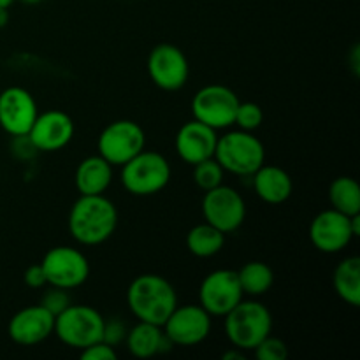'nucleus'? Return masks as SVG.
<instances>
[{"mask_svg": "<svg viewBox=\"0 0 360 360\" xmlns=\"http://www.w3.org/2000/svg\"><path fill=\"white\" fill-rule=\"evenodd\" d=\"M9 23V9L6 7H0V28H4Z\"/></svg>", "mask_w": 360, "mask_h": 360, "instance_id": "nucleus-34", "label": "nucleus"}, {"mask_svg": "<svg viewBox=\"0 0 360 360\" xmlns=\"http://www.w3.org/2000/svg\"><path fill=\"white\" fill-rule=\"evenodd\" d=\"M118 225V210L104 193L79 195L69 213V232L79 245L97 246L108 241Z\"/></svg>", "mask_w": 360, "mask_h": 360, "instance_id": "nucleus-1", "label": "nucleus"}, {"mask_svg": "<svg viewBox=\"0 0 360 360\" xmlns=\"http://www.w3.org/2000/svg\"><path fill=\"white\" fill-rule=\"evenodd\" d=\"M27 136L37 151H60L72 141L74 122L67 112L58 109L39 112Z\"/></svg>", "mask_w": 360, "mask_h": 360, "instance_id": "nucleus-16", "label": "nucleus"}, {"mask_svg": "<svg viewBox=\"0 0 360 360\" xmlns=\"http://www.w3.org/2000/svg\"><path fill=\"white\" fill-rule=\"evenodd\" d=\"M112 181V165L101 155H91L77 165L74 183L79 195H101Z\"/></svg>", "mask_w": 360, "mask_h": 360, "instance_id": "nucleus-21", "label": "nucleus"}, {"mask_svg": "<svg viewBox=\"0 0 360 360\" xmlns=\"http://www.w3.org/2000/svg\"><path fill=\"white\" fill-rule=\"evenodd\" d=\"M174 347H195L211 333V315L200 304L176 306L162 326Z\"/></svg>", "mask_w": 360, "mask_h": 360, "instance_id": "nucleus-12", "label": "nucleus"}, {"mask_svg": "<svg viewBox=\"0 0 360 360\" xmlns=\"http://www.w3.org/2000/svg\"><path fill=\"white\" fill-rule=\"evenodd\" d=\"M21 2H25V4H30V6H34V4H39V2H42V0H21Z\"/></svg>", "mask_w": 360, "mask_h": 360, "instance_id": "nucleus-37", "label": "nucleus"}, {"mask_svg": "<svg viewBox=\"0 0 360 360\" xmlns=\"http://www.w3.org/2000/svg\"><path fill=\"white\" fill-rule=\"evenodd\" d=\"M39 115L34 95L21 86L0 91V127L9 136H27Z\"/></svg>", "mask_w": 360, "mask_h": 360, "instance_id": "nucleus-14", "label": "nucleus"}, {"mask_svg": "<svg viewBox=\"0 0 360 360\" xmlns=\"http://www.w3.org/2000/svg\"><path fill=\"white\" fill-rule=\"evenodd\" d=\"M214 158L225 172L236 176H252L266 162L262 141L246 130H234L218 137Z\"/></svg>", "mask_w": 360, "mask_h": 360, "instance_id": "nucleus-4", "label": "nucleus"}, {"mask_svg": "<svg viewBox=\"0 0 360 360\" xmlns=\"http://www.w3.org/2000/svg\"><path fill=\"white\" fill-rule=\"evenodd\" d=\"M225 245V234L207 221L195 225L186 234V248L193 257L210 259L221 252Z\"/></svg>", "mask_w": 360, "mask_h": 360, "instance_id": "nucleus-23", "label": "nucleus"}, {"mask_svg": "<svg viewBox=\"0 0 360 360\" xmlns=\"http://www.w3.org/2000/svg\"><path fill=\"white\" fill-rule=\"evenodd\" d=\"M224 319L227 340L243 352L255 350L273 329L271 311L259 301H241Z\"/></svg>", "mask_w": 360, "mask_h": 360, "instance_id": "nucleus-3", "label": "nucleus"}, {"mask_svg": "<svg viewBox=\"0 0 360 360\" xmlns=\"http://www.w3.org/2000/svg\"><path fill=\"white\" fill-rule=\"evenodd\" d=\"M217 141V130L197 120H192V122H186L176 134V151L183 162L195 165L214 157Z\"/></svg>", "mask_w": 360, "mask_h": 360, "instance_id": "nucleus-18", "label": "nucleus"}, {"mask_svg": "<svg viewBox=\"0 0 360 360\" xmlns=\"http://www.w3.org/2000/svg\"><path fill=\"white\" fill-rule=\"evenodd\" d=\"M238 271L217 269L207 274L199 287V304L211 316H225L243 301Z\"/></svg>", "mask_w": 360, "mask_h": 360, "instance_id": "nucleus-11", "label": "nucleus"}, {"mask_svg": "<svg viewBox=\"0 0 360 360\" xmlns=\"http://www.w3.org/2000/svg\"><path fill=\"white\" fill-rule=\"evenodd\" d=\"M252 176L257 197L267 204H283L294 192L290 174L276 165H262Z\"/></svg>", "mask_w": 360, "mask_h": 360, "instance_id": "nucleus-19", "label": "nucleus"}, {"mask_svg": "<svg viewBox=\"0 0 360 360\" xmlns=\"http://www.w3.org/2000/svg\"><path fill=\"white\" fill-rule=\"evenodd\" d=\"M262 122L264 112L259 104H255V102H239L234 118V123L239 129L246 130V132H253V130L262 125Z\"/></svg>", "mask_w": 360, "mask_h": 360, "instance_id": "nucleus-27", "label": "nucleus"}, {"mask_svg": "<svg viewBox=\"0 0 360 360\" xmlns=\"http://www.w3.org/2000/svg\"><path fill=\"white\" fill-rule=\"evenodd\" d=\"M238 278L239 285L243 288V294L253 295V297L267 294L274 283L273 269L267 264L259 262V260L245 264L238 271Z\"/></svg>", "mask_w": 360, "mask_h": 360, "instance_id": "nucleus-25", "label": "nucleus"}, {"mask_svg": "<svg viewBox=\"0 0 360 360\" xmlns=\"http://www.w3.org/2000/svg\"><path fill=\"white\" fill-rule=\"evenodd\" d=\"M202 217L210 225L224 234L236 232L246 218L245 199L238 190L227 185H218L207 190L202 199Z\"/></svg>", "mask_w": 360, "mask_h": 360, "instance_id": "nucleus-10", "label": "nucleus"}, {"mask_svg": "<svg viewBox=\"0 0 360 360\" xmlns=\"http://www.w3.org/2000/svg\"><path fill=\"white\" fill-rule=\"evenodd\" d=\"M311 245L322 253H340L354 239L350 217L336 210H326L316 214L309 225Z\"/></svg>", "mask_w": 360, "mask_h": 360, "instance_id": "nucleus-15", "label": "nucleus"}, {"mask_svg": "<svg viewBox=\"0 0 360 360\" xmlns=\"http://www.w3.org/2000/svg\"><path fill=\"white\" fill-rule=\"evenodd\" d=\"M352 63H354V69H355V74H359V63H360V60H359V46H355L354 48V51H352Z\"/></svg>", "mask_w": 360, "mask_h": 360, "instance_id": "nucleus-35", "label": "nucleus"}, {"mask_svg": "<svg viewBox=\"0 0 360 360\" xmlns=\"http://www.w3.org/2000/svg\"><path fill=\"white\" fill-rule=\"evenodd\" d=\"M14 0H0V7H6V9H9L11 6H13Z\"/></svg>", "mask_w": 360, "mask_h": 360, "instance_id": "nucleus-36", "label": "nucleus"}, {"mask_svg": "<svg viewBox=\"0 0 360 360\" xmlns=\"http://www.w3.org/2000/svg\"><path fill=\"white\" fill-rule=\"evenodd\" d=\"M53 327H55V315L42 304H35L20 309L9 320L7 334L16 345L35 347L51 336Z\"/></svg>", "mask_w": 360, "mask_h": 360, "instance_id": "nucleus-17", "label": "nucleus"}, {"mask_svg": "<svg viewBox=\"0 0 360 360\" xmlns=\"http://www.w3.org/2000/svg\"><path fill=\"white\" fill-rule=\"evenodd\" d=\"M224 360H245V352L239 350V348L232 347L231 350H227L224 354V357H221Z\"/></svg>", "mask_w": 360, "mask_h": 360, "instance_id": "nucleus-33", "label": "nucleus"}, {"mask_svg": "<svg viewBox=\"0 0 360 360\" xmlns=\"http://www.w3.org/2000/svg\"><path fill=\"white\" fill-rule=\"evenodd\" d=\"M127 304L139 322L162 327L178 306V294L164 276L141 274L127 288Z\"/></svg>", "mask_w": 360, "mask_h": 360, "instance_id": "nucleus-2", "label": "nucleus"}, {"mask_svg": "<svg viewBox=\"0 0 360 360\" xmlns=\"http://www.w3.org/2000/svg\"><path fill=\"white\" fill-rule=\"evenodd\" d=\"M329 202L333 210L354 217L360 213V186L354 178L340 176L329 186Z\"/></svg>", "mask_w": 360, "mask_h": 360, "instance_id": "nucleus-24", "label": "nucleus"}, {"mask_svg": "<svg viewBox=\"0 0 360 360\" xmlns=\"http://www.w3.org/2000/svg\"><path fill=\"white\" fill-rule=\"evenodd\" d=\"M144 146H146L144 130L132 120H116L109 123L97 141L98 155L105 158L112 167H122L130 158L141 153Z\"/></svg>", "mask_w": 360, "mask_h": 360, "instance_id": "nucleus-7", "label": "nucleus"}, {"mask_svg": "<svg viewBox=\"0 0 360 360\" xmlns=\"http://www.w3.org/2000/svg\"><path fill=\"white\" fill-rule=\"evenodd\" d=\"M334 288L338 295L347 304L359 308L360 306V259L359 257H348L343 262L338 264L334 269Z\"/></svg>", "mask_w": 360, "mask_h": 360, "instance_id": "nucleus-22", "label": "nucleus"}, {"mask_svg": "<svg viewBox=\"0 0 360 360\" xmlns=\"http://www.w3.org/2000/svg\"><path fill=\"white\" fill-rule=\"evenodd\" d=\"M171 165L164 155L143 150L122 165V183L132 195L148 197L162 192L171 181Z\"/></svg>", "mask_w": 360, "mask_h": 360, "instance_id": "nucleus-5", "label": "nucleus"}, {"mask_svg": "<svg viewBox=\"0 0 360 360\" xmlns=\"http://www.w3.org/2000/svg\"><path fill=\"white\" fill-rule=\"evenodd\" d=\"M116 350L111 345L98 341V343L90 345V347L81 350V359L83 360H116Z\"/></svg>", "mask_w": 360, "mask_h": 360, "instance_id": "nucleus-31", "label": "nucleus"}, {"mask_svg": "<svg viewBox=\"0 0 360 360\" xmlns=\"http://www.w3.org/2000/svg\"><path fill=\"white\" fill-rule=\"evenodd\" d=\"M51 288L53 290L46 292V295L42 297L41 304L44 306L49 313H53V315L56 316L58 313H62L63 309L70 304V299H69V295H67V290H63V288H55V287H51Z\"/></svg>", "mask_w": 360, "mask_h": 360, "instance_id": "nucleus-29", "label": "nucleus"}, {"mask_svg": "<svg viewBox=\"0 0 360 360\" xmlns=\"http://www.w3.org/2000/svg\"><path fill=\"white\" fill-rule=\"evenodd\" d=\"M23 281L25 285L30 288H42L48 285V281H46V274L44 271H42L41 264H34V266L28 267L23 274Z\"/></svg>", "mask_w": 360, "mask_h": 360, "instance_id": "nucleus-32", "label": "nucleus"}, {"mask_svg": "<svg viewBox=\"0 0 360 360\" xmlns=\"http://www.w3.org/2000/svg\"><path fill=\"white\" fill-rule=\"evenodd\" d=\"M148 72L151 81L165 91L181 90L190 76V65L185 53L174 44L155 46L148 56Z\"/></svg>", "mask_w": 360, "mask_h": 360, "instance_id": "nucleus-13", "label": "nucleus"}, {"mask_svg": "<svg viewBox=\"0 0 360 360\" xmlns=\"http://www.w3.org/2000/svg\"><path fill=\"white\" fill-rule=\"evenodd\" d=\"M105 319L86 304H69L55 316L53 333L65 347L83 350L102 341Z\"/></svg>", "mask_w": 360, "mask_h": 360, "instance_id": "nucleus-6", "label": "nucleus"}, {"mask_svg": "<svg viewBox=\"0 0 360 360\" xmlns=\"http://www.w3.org/2000/svg\"><path fill=\"white\" fill-rule=\"evenodd\" d=\"M224 167L218 164L214 157L193 165V181H195V185L199 186L200 190H204V192L221 185V183H224Z\"/></svg>", "mask_w": 360, "mask_h": 360, "instance_id": "nucleus-26", "label": "nucleus"}, {"mask_svg": "<svg viewBox=\"0 0 360 360\" xmlns=\"http://www.w3.org/2000/svg\"><path fill=\"white\" fill-rule=\"evenodd\" d=\"M239 98L231 88L224 84L202 86L192 98L193 120L214 130L229 129L234 125Z\"/></svg>", "mask_w": 360, "mask_h": 360, "instance_id": "nucleus-8", "label": "nucleus"}, {"mask_svg": "<svg viewBox=\"0 0 360 360\" xmlns=\"http://www.w3.org/2000/svg\"><path fill=\"white\" fill-rule=\"evenodd\" d=\"M127 338V327L122 320L112 319V320H105L104 323V333H102V341L111 347H116L122 341H125Z\"/></svg>", "mask_w": 360, "mask_h": 360, "instance_id": "nucleus-30", "label": "nucleus"}, {"mask_svg": "<svg viewBox=\"0 0 360 360\" xmlns=\"http://www.w3.org/2000/svg\"><path fill=\"white\" fill-rule=\"evenodd\" d=\"M49 287L72 290L90 276V262L83 252L72 246H55L41 262Z\"/></svg>", "mask_w": 360, "mask_h": 360, "instance_id": "nucleus-9", "label": "nucleus"}, {"mask_svg": "<svg viewBox=\"0 0 360 360\" xmlns=\"http://www.w3.org/2000/svg\"><path fill=\"white\" fill-rule=\"evenodd\" d=\"M127 348L137 359H150L157 354L171 350L174 345L164 334L160 326L139 322L136 327L127 330Z\"/></svg>", "mask_w": 360, "mask_h": 360, "instance_id": "nucleus-20", "label": "nucleus"}, {"mask_svg": "<svg viewBox=\"0 0 360 360\" xmlns=\"http://www.w3.org/2000/svg\"><path fill=\"white\" fill-rule=\"evenodd\" d=\"M253 352L259 360H285L288 357L287 343L280 338H273L271 334Z\"/></svg>", "mask_w": 360, "mask_h": 360, "instance_id": "nucleus-28", "label": "nucleus"}]
</instances>
